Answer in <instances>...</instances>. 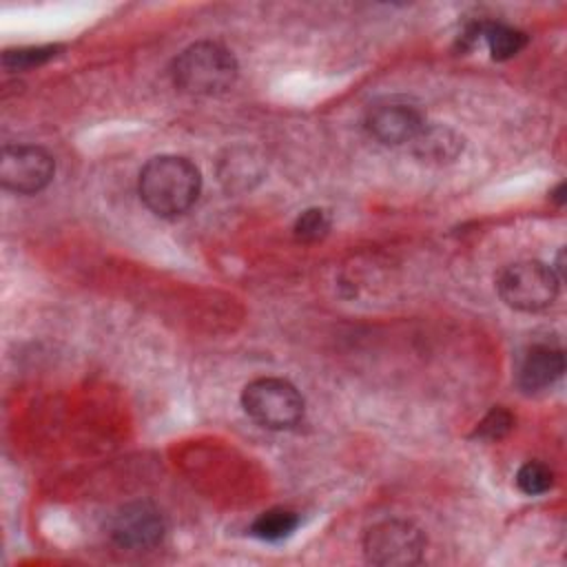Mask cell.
<instances>
[{"label":"cell","mask_w":567,"mask_h":567,"mask_svg":"<svg viewBox=\"0 0 567 567\" xmlns=\"http://www.w3.org/2000/svg\"><path fill=\"white\" fill-rule=\"evenodd\" d=\"M412 153L425 162V164H447L454 162L463 151V137L445 126V124H427L416 133V137L410 142Z\"/></svg>","instance_id":"cell-10"},{"label":"cell","mask_w":567,"mask_h":567,"mask_svg":"<svg viewBox=\"0 0 567 567\" xmlns=\"http://www.w3.org/2000/svg\"><path fill=\"white\" fill-rule=\"evenodd\" d=\"M53 157L31 144L4 146L0 153V184L18 195L40 193L53 177Z\"/></svg>","instance_id":"cell-6"},{"label":"cell","mask_w":567,"mask_h":567,"mask_svg":"<svg viewBox=\"0 0 567 567\" xmlns=\"http://www.w3.org/2000/svg\"><path fill=\"white\" fill-rule=\"evenodd\" d=\"M330 226H332V217L326 208H306L297 219H295V226H292V233L299 241H319L323 239L328 233H330Z\"/></svg>","instance_id":"cell-14"},{"label":"cell","mask_w":567,"mask_h":567,"mask_svg":"<svg viewBox=\"0 0 567 567\" xmlns=\"http://www.w3.org/2000/svg\"><path fill=\"white\" fill-rule=\"evenodd\" d=\"M558 286L560 279L551 266L536 259L514 261L496 277L498 297L520 312H540L549 308L558 295Z\"/></svg>","instance_id":"cell-4"},{"label":"cell","mask_w":567,"mask_h":567,"mask_svg":"<svg viewBox=\"0 0 567 567\" xmlns=\"http://www.w3.org/2000/svg\"><path fill=\"white\" fill-rule=\"evenodd\" d=\"M423 126L425 115L421 106L405 97H383L370 104L365 113V128L381 144L412 142Z\"/></svg>","instance_id":"cell-8"},{"label":"cell","mask_w":567,"mask_h":567,"mask_svg":"<svg viewBox=\"0 0 567 567\" xmlns=\"http://www.w3.org/2000/svg\"><path fill=\"white\" fill-rule=\"evenodd\" d=\"M565 372V354L560 348L551 343H534L523 354L518 370H516V383L523 392H540L549 385H554Z\"/></svg>","instance_id":"cell-9"},{"label":"cell","mask_w":567,"mask_h":567,"mask_svg":"<svg viewBox=\"0 0 567 567\" xmlns=\"http://www.w3.org/2000/svg\"><path fill=\"white\" fill-rule=\"evenodd\" d=\"M164 534H166V518L148 501L126 503L109 520V536L113 538V543L133 551H142L159 545Z\"/></svg>","instance_id":"cell-7"},{"label":"cell","mask_w":567,"mask_h":567,"mask_svg":"<svg viewBox=\"0 0 567 567\" xmlns=\"http://www.w3.org/2000/svg\"><path fill=\"white\" fill-rule=\"evenodd\" d=\"M299 525V516L290 509L284 507H275L268 509L264 514H259L252 525H250V534L259 540H268V543H279L284 538H288Z\"/></svg>","instance_id":"cell-13"},{"label":"cell","mask_w":567,"mask_h":567,"mask_svg":"<svg viewBox=\"0 0 567 567\" xmlns=\"http://www.w3.org/2000/svg\"><path fill=\"white\" fill-rule=\"evenodd\" d=\"M264 173L261 162L250 148H230L219 162V179L228 190H246Z\"/></svg>","instance_id":"cell-11"},{"label":"cell","mask_w":567,"mask_h":567,"mask_svg":"<svg viewBox=\"0 0 567 567\" xmlns=\"http://www.w3.org/2000/svg\"><path fill=\"white\" fill-rule=\"evenodd\" d=\"M551 199H556L558 204L565 202V184H558L556 190H551Z\"/></svg>","instance_id":"cell-18"},{"label":"cell","mask_w":567,"mask_h":567,"mask_svg":"<svg viewBox=\"0 0 567 567\" xmlns=\"http://www.w3.org/2000/svg\"><path fill=\"white\" fill-rule=\"evenodd\" d=\"M60 47L47 44V47H22V49H9L2 53V66L9 71H24L40 66L55 58Z\"/></svg>","instance_id":"cell-16"},{"label":"cell","mask_w":567,"mask_h":567,"mask_svg":"<svg viewBox=\"0 0 567 567\" xmlns=\"http://www.w3.org/2000/svg\"><path fill=\"white\" fill-rule=\"evenodd\" d=\"M514 427V416L505 408H492L476 425L474 436L481 441H498Z\"/></svg>","instance_id":"cell-17"},{"label":"cell","mask_w":567,"mask_h":567,"mask_svg":"<svg viewBox=\"0 0 567 567\" xmlns=\"http://www.w3.org/2000/svg\"><path fill=\"white\" fill-rule=\"evenodd\" d=\"M516 485L527 496H540L551 489L554 472L540 461H527L516 472Z\"/></svg>","instance_id":"cell-15"},{"label":"cell","mask_w":567,"mask_h":567,"mask_svg":"<svg viewBox=\"0 0 567 567\" xmlns=\"http://www.w3.org/2000/svg\"><path fill=\"white\" fill-rule=\"evenodd\" d=\"M425 534L410 520L385 518L374 523L363 536L368 563L383 567H405L423 558Z\"/></svg>","instance_id":"cell-5"},{"label":"cell","mask_w":567,"mask_h":567,"mask_svg":"<svg viewBox=\"0 0 567 567\" xmlns=\"http://www.w3.org/2000/svg\"><path fill=\"white\" fill-rule=\"evenodd\" d=\"M237 60L219 42L202 40L186 47L173 60V82L190 95H217L228 91L237 80Z\"/></svg>","instance_id":"cell-2"},{"label":"cell","mask_w":567,"mask_h":567,"mask_svg":"<svg viewBox=\"0 0 567 567\" xmlns=\"http://www.w3.org/2000/svg\"><path fill=\"white\" fill-rule=\"evenodd\" d=\"M481 40L487 44L489 55L498 62L518 55L527 44V35L505 22H481Z\"/></svg>","instance_id":"cell-12"},{"label":"cell","mask_w":567,"mask_h":567,"mask_svg":"<svg viewBox=\"0 0 567 567\" xmlns=\"http://www.w3.org/2000/svg\"><path fill=\"white\" fill-rule=\"evenodd\" d=\"M244 412L268 430H288L303 416V396L286 379L259 377L241 392Z\"/></svg>","instance_id":"cell-3"},{"label":"cell","mask_w":567,"mask_h":567,"mask_svg":"<svg viewBox=\"0 0 567 567\" xmlns=\"http://www.w3.org/2000/svg\"><path fill=\"white\" fill-rule=\"evenodd\" d=\"M140 197L157 217L184 215L199 197L202 173L182 155L151 157L140 171Z\"/></svg>","instance_id":"cell-1"}]
</instances>
